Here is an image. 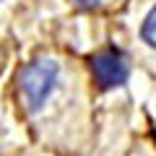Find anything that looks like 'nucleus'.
<instances>
[{"mask_svg": "<svg viewBox=\"0 0 156 156\" xmlns=\"http://www.w3.org/2000/svg\"><path fill=\"white\" fill-rule=\"evenodd\" d=\"M55 81H57V62L55 60H34L21 70L18 83H21V91L31 109H39L47 101V96L55 89Z\"/></svg>", "mask_w": 156, "mask_h": 156, "instance_id": "1", "label": "nucleus"}, {"mask_svg": "<svg viewBox=\"0 0 156 156\" xmlns=\"http://www.w3.org/2000/svg\"><path fill=\"white\" fill-rule=\"evenodd\" d=\"M91 73L101 89H115L128 81L130 62L120 50H101L91 57Z\"/></svg>", "mask_w": 156, "mask_h": 156, "instance_id": "2", "label": "nucleus"}, {"mask_svg": "<svg viewBox=\"0 0 156 156\" xmlns=\"http://www.w3.org/2000/svg\"><path fill=\"white\" fill-rule=\"evenodd\" d=\"M140 37H143V42H148L151 47H156V5L151 8V13L146 16L143 29H140Z\"/></svg>", "mask_w": 156, "mask_h": 156, "instance_id": "3", "label": "nucleus"}]
</instances>
